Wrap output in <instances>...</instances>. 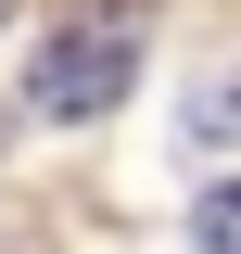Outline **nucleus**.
I'll use <instances>...</instances> for the list:
<instances>
[{
	"mask_svg": "<svg viewBox=\"0 0 241 254\" xmlns=\"http://www.w3.org/2000/svg\"><path fill=\"white\" fill-rule=\"evenodd\" d=\"M190 242H203V254H241V178H216L203 203H190Z\"/></svg>",
	"mask_w": 241,
	"mask_h": 254,
	"instance_id": "3",
	"label": "nucleus"
},
{
	"mask_svg": "<svg viewBox=\"0 0 241 254\" xmlns=\"http://www.w3.org/2000/svg\"><path fill=\"white\" fill-rule=\"evenodd\" d=\"M0 13H13V0H0Z\"/></svg>",
	"mask_w": 241,
	"mask_h": 254,
	"instance_id": "4",
	"label": "nucleus"
},
{
	"mask_svg": "<svg viewBox=\"0 0 241 254\" xmlns=\"http://www.w3.org/2000/svg\"><path fill=\"white\" fill-rule=\"evenodd\" d=\"M127 89H140V0H89V13H63V26L38 38V64H26V102H38L51 127L115 115Z\"/></svg>",
	"mask_w": 241,
	"mask_h": 254,
	"instance_id": "1",
	"label": "nucleus"
},
{
	"mask_svg": "<svg viewBox=\"0 0 241 254\" xmlns=\"http://www.w3.org/2000/svg\"><path fill=\"white\" fill-rule=\"evenodd\" d=\"M190 140H241V64H216L203 102H190Z\"/></svg>",
	"mask_w": 241,
	"mask_h": 254,
	"instance_id": "2",
	"label": "nucleus"
}]
</instances>
